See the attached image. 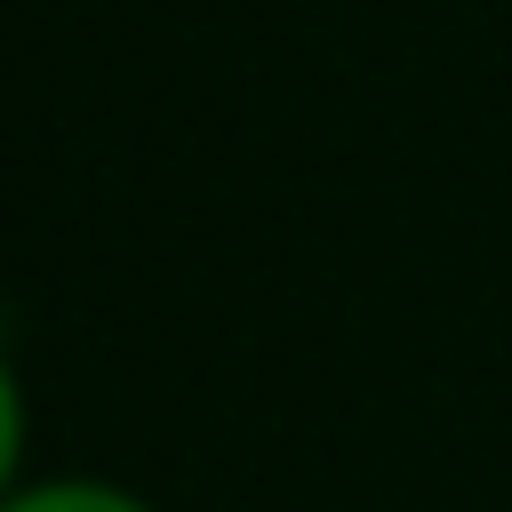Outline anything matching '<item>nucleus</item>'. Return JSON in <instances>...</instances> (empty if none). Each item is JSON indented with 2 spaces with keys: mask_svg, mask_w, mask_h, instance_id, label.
Returning <instances> with one entry per match:
<instances>
[{
  "mask_svg": "<svg viewBox=\"0 0 512 512\" xmlns=\"http://www.w3.org/2000/svg\"><path fill=\"white\" fill-rule=\"evenodd\" d=\"M0 512H160V504H144L136 488H120L104 472H32Z\"/></svg>",
  "mask_w": 512,
  "mask_h": 512,
  "instance_id": "1",
  "label": "nucleus"
},
{
  "mask_svg": "<svg viewBox=\"0 0 512 512\" xmlns=\"http://www.w3.org/2000/svg\"><path fill=\"white\" fill-rule=\"evenodd\" d=\"M24 456H32V392H24L16 360L0 352V504L32 480V472H24Z\"/></svg>",
  "mask_w": 512,
  "mask_h": 512,
  "instance_id": "2",
  "label": "nucleus"
}]
</instances>
